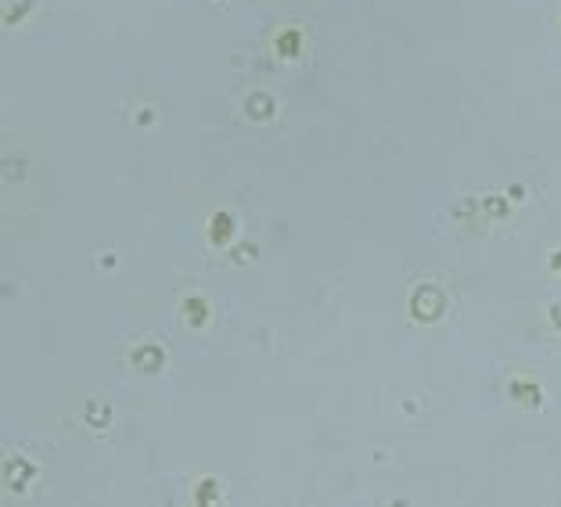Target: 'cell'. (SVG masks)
Instances as JSON below:
<instances>
[{
  "label": "cell",
  "mask_w": 561,
  "mask_h": 507,
  "mask_svg": "<svg viewBox=\"0 0 561 507\" xmlns=\"http://www.w3.org/2000/svg\"><path fill=\"white\" fill-rule=\"evenodd\" d=\"M231 227H234V219L227 216V213H220L216 219H213V241H227V237H231Z\"/></svg>",
  "instance_id": "1"
},
{
  "label": "cell",
  "mask_w": 561,
  "mask_h": 507,
  "mask_svg": "<svg viewBox=\"0 0 561 507\" xmlns=\"http://www.w3.org/2000/svg\"><path fill=\"white\" fill-rule=\"evenodd\" d=\"M184 310L191 313V316H187L191 324H205V313H209V310H205V303H202V299H187V303H184Z\"/></svg>",
  "instance_id": "2"
},
{
  "label": "cell",
  "mask_w": 561,
  "mask_h": 507,
  "mask_svg": "<svg viewBox=\"0 0 561 507\" xmlns=\"http://www.w3.org/2000/svg\"><path fill=\"white\" fill-rule=\"evenodd\" d=\"M295 51H299V33H292V29H288V33L281 36V54H284V58H292Z\"/></svg>",
  "instance_id": "3"
},
{
  "label": "cell",
  "mask_w": 561,
  "mask_h": 507,
  "mask_svg": "<svg viewBox=\"0 0 561 507\" xmlns=\"http://www.w3.org/2000/svg\"><path fill=\"white\" fill-rule=\"evenodd\" d=\"M137 360H140V363H151V367H158V363H162V356H158V353H140Z\"/></svg>",
  "instance_id": "4"
}]
</instances>
